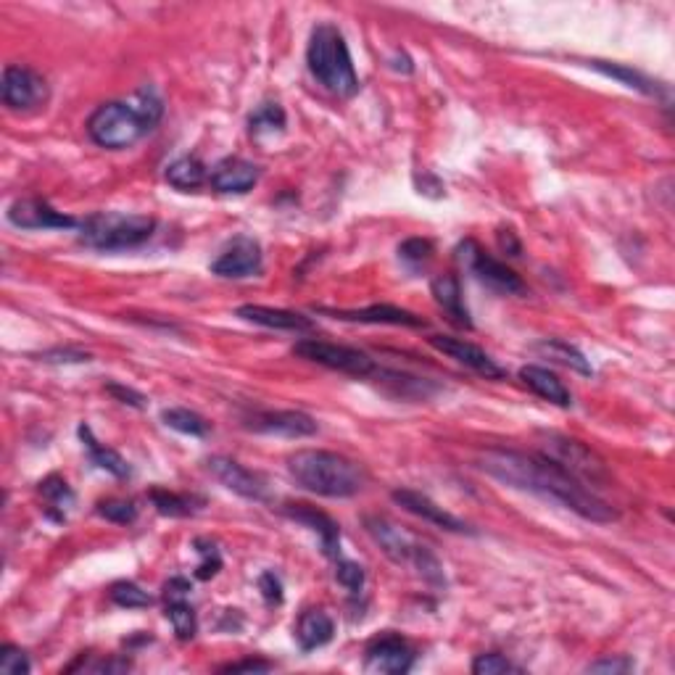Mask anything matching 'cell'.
<instances>
[{
    "mask_svg": "<svg viewBox=\"0 0 675 675\" xmlns=\"http://www.w3.org/2000/svg\"><path fill=\"white\" fill-rule=\"evenodd\" d=\"M430 346L441 354L451 356L454 362L465 364L467 370H472L475 375L486 380H504L507 378V370L499 367V364L491 359L483 349H478L475 343L465 341V338H449V335H433L430 338Z\"/></svg>",
    "mask_w": 675,
    "mask_h": 675,
    "instance_id": "13",
    "label": "cell"
},
{
    "mask_svg": "<svg viewBox=\"0 0 675 675\" xmlns=\"http://www.w3.org/2000/svg\"><path fill=\"white\" fill-rule=\"evenodd\" d=\"M499 243L509 256H520V243H517V238H515V233H512V230H499Z\"/></svg>",
    "mask_w": 675,
    "mask_h": 675,
    "instance_id": "47",
    "label": "cell"
},
{
    "mask_svg": "<svg viewBox=\"0 0 675 675\" xmlns=\"http://www.w3.org/2000/svg\"><path fill=\"white\" fill-rule=\"evenodd\" d=\"M259 588H262V596L267 599V604L283 602V583H280L275 573H264L259 578Z\"/></svg>",
    "mask_w": 675,
    "mask_h": 675,
    "instance_id": "41",
    "label": "cell"
},
{
    "mask_svg": "<svg viewBox=\"0 0 675 675\" xmlns=\"http://www.w3.org/2000/svg\"><path fill=\"white\" fill-rule=\"evenodd\" d=\"M272 670V665L264 660H243V662H230L222 668V673H267Z\"/></svg>",
    "mask_w": 675,
    "mask_h": 675,
    "instance_id": "44",
    "label": "cell"
},
{
    "mask_svg": "<svg viewBox=\"0 0 675 675\" xmlns=\"http://www.w3.org/2000/svg\"><path fill=\"white\" fill-rule=\"evenodd\" d=\"M288 472L298 486L327 499H349L364 488L362 467L335 451H296L293 457H288Z\"/></svg>",
    "mask_w": 675,
    "mask_h": 675,
    "instance_id": "3",
    "label": "cell"
},
{
    "mask_svg": "<svg viewBox=\"0 0 675 675\" xmlns=\"http://www.w3.org/2000/svg\"><path fill=\"white\" fill-rule=\"evenodd\" d=\"M306 64H309L314 80L320 82L327 93L338 95V98H351L359 90V77L354 72L349 45L335 24L314 27L309 48H306Z\"/></svg>",
    "mask_w": 675,
    "mask_h": 675,
    "instance_id": "4",
    "label": "cell"
},
{
    "mask_svg": "<svg viewBox=\"0 0 675 675\" xmlns=\"http://www.w3.org/2000/svg\"><path fill=\"white\" fill-rule=\"evenodd\" d=\"M161 420H164L167 428L177 430V433H185V436L201 438L209 433V422H206L201 414L190 412V409H182V407L164 409V412H161Z\"/></svg>",
    "mask_w": 675,
    "mask_h": 675,
    "instance_id": "28",
    "label": "cell"
},
{
    "mask_svg": "<svg viewBox=\"0 0 675 675\" xmlns=\"http://www.w3.org/2000/svg\"><path fill=\"white\" fill-rule=\"evenodd\" d=\"M393 501L404 507L409 515L420 517L425 523L436 525L441 530H449V533H470L465 520H459L457 515H451L449 509H443L441 504L430 499V496L420 494V491H412V488H396L393 491Z\"/></svg>",
    "mask_w": 675,
    "mask_h": 675,
    "instance_id": "15",
    "label": "cell"
},
{
    "mask_svg": "<svg viewBox=\"0 0 675 675\" xmlns=\"http://www.w3.org/2000/svg\"><path fill=\"white\" fill-rule=\"evenodd\" d=\"M43 362H90V354H82V351H48V354H43Z\"/></svg>",
    "mask_w": 675,
    "mask_h": 675,
    "instance_id": "46",
    "label": "cell"
},
{
    "mask_svg": "<svg viewBox=\"0 0 675 675\" xmlns=\"http://www.w3.org/2000/svg\"><path fill=\"white\" fill-rule=\"evenodd\" d=\"M246 428L256 430V433H269V436L306 438L317 433V422L304 412H256L246 422Z\"/></svg>",
    "mask_w": 675,
    "mask_h": 675,
    "instance_id": "19",
    "label": "cell"
},
{
    "mask_svg": "<svg viewBox=\"0 0 675 675\" xmlns=\"http://www.w3.org/2000/svg\"><path fill=\"white\" fill-rule=\"evenodd\" d=\"M238 317L254 325L272 327V330H291V333H304L312 330V320L298 312H288V309H272V306L246 304L238 309Z\"/></svg>",
    "mask_w": 675,
    "mask_h": 675,
    "instance_id": "21",
    "label": "cell"
},
{
    "mask_svg": "<svg viewBox=\"0 0 675 675\" xmlns=\"http://www.w3.org/2000/svg\"><path fill=\"white\" fill-rule=\"evenodd\" d=\"M156 230V219L146 214L98 211L80 225V240L95 251H124L146 243Z\"/></svg>",
    "mask_w": 675,
    "mask_h": 675,
    "instance_id": "5",
    "label": "cell"
},
{
    "mask_svg": "<svg viewBox=\"0 0 675 675\" xmlns=\"http://www.w3.org/2000/svg\"><path fill=\"white\" fill-rule=\"evenodd\" d=\"M364 528H367V533L372 536V541L383 549L385 557L393 559V562H399V565H412L428 583H436V586H443V583H446V578H443V567L436 559V554L430 552L428 546L417 544L407 530L399 528L396 523H391L388 517L380 515L364 517Z\"/></svg>",
    "mask_w": 675,
    "mask_h": 675,
    "instance_id": "6",
    "label": "cell"
},
{
    "mask_svg": "<svg viewBox=\"0 0 675 675\" xmlns=\"http://www.w3.org/2000/svg\"><path fill=\"white\" fill-rule=\"evenodd\" d=\"M0 95L11 111L40 109L48 101V82L30 66L8 64L0 80Z\"/></svg>",
    "mask_w": 675,
    "mask_h": 675,
    "instance_id": "10",
    "label": "cell"
},
{
    "mask_svg": "<svg viewBox=\"0 0 675 675\" xmlns=\"http://www.w3.org/2000/svg\"><path fill=\"white\" fill-rule=\"evenodd\" d=\"M80 436L82 441H85V446H88L93 462L101 467V470L111 472V475H117V478H127V475H130V465L119 457L117 451L106 449V446H101V443L95 441L93 430H90L88 425H80Z\"/></svg>",
    "mask_w": 675,
    "mask_h": 675,
    "instance_id": "27",
    "label": "cell"
},
{
    "mask_svg": "<svg viewBox=\"0 0 675 675\" xmlns=\"http://www.w3.org/2000/svg\"><path fill=\"white\" fill-rule=\"evenodd\" d=\"M364 654H367V668L375 670V673L401 675L412 670L414 662L412 646L401 639V636H393V633H385L380 639L370 641Z\"/></svg>",
    "mask_w": 675,
    "mask_h": 675,
    "instance_id": "16",
    "label": "cell"
},
{
    "mask_svg": "<svg viewBox=\"0 0 675 675\" xmlns=\"http://www.w3.org/2000/svg\"><path fill=\"white\" fill-rule=\"evenodd\" d=\"M335 578H338V583H341L343 588H349L351 594H359L364 588L362 565H356L351 559H338V565H335Z\"/></svg>",
    "mask_w": 675,
    "mask_h": 675,
    "instance_id": "39",
    "label": "cell"
},
{
    "mask_svg": "<svg viewBox=\"0 0 675 675\" xmlns=\"http://www.w3.org/2000/svg\"><path fill=\"white\" fill-rule=\"evenodd\" d=\"M433 254H436V251H433V243L425 238H409L399 246V259L407 264L412 272H420V269L428 267Z\"/></svg>",
    "mask_w": 675,
    "mask_h": 675,
    "instance_id": "32",
    "label": "cell"
},
{
    "mask_svg": "<svg viewBox=\"0 0 675 675\" xmlns=\"http://www.w3.org/2000/svg\"><path fill=\"white\" fill-rule=\"evenodd\" d=\"M167 182L177 190H196L206 182V167L198 156H180L167 167Z\"/></svg>",
    "mask_w": 675,
    "mask_h": 675,
    "instance_id": "26",
    "label": "cell"
},
{
    "mask_svg": "<svg viewBox=\"0 0 675 675\" xmlns=\"http://www.w3.org/2000/svg\"><path fill=\"white\" fill-rule=\"evenodd\" d=\"M285 515L296 520V523H304L320 536L322 541V552L327 557H338V546H341V530H338V523H335L333 517H327L325 512H317L309 504H288L285 507Z\"/></svg>",
    "mask_w": 675,
    "mask_h": 675,
    "instance_id": "20",
    "label": "cell"
},
{
    "mask_svg": "<svg viewBox=\"0 0 675 675\" xmlns=\"http://www.w3.org/2000/svg\"><path fill=\"white\" fill-rule=\"evenodd\" d=\"M40 494H43V499L48 501L53 509H59L61 520H64L66 509L74 504V491L69 488V483H66L61 475H51V478H45L43 483H40Z\"/></svg>",
    "mask_w": 675,
    "mask_h": 675,
    "instance_id": "31",
    "label": "cell"
},
{
    "mask_svg": "<svg viewBox=\"0 0 675 675\" xmlns=\"http://www.w3.org/2000/svg\"><path fill=\"white\" fill-rule=\"evenodd\" d=\"M262 264H264L262 246H259L254 238H248V235H238V238L214 259L211 272L219 277H233V280H240V277L259 275V272H262Z\"/></svg>",
    "mask_w": 675,
    "mask_h": 675,
    "instance_id": "12",
    "label": "cell"
},
{
    "mask_svg": "<svg viewBox=\"0 0 675 675\" xmlns=\"http://www.w3.org/2000/svg\"><path fill=\"white\" fill-rule=\"evenodd\" d=\"M151 501H153V507L159 509L161 515H167V517H188L196 512L193 499L180 496V494H172V491H161V488H153Z\"/></svg>",
    "mask_w": 675,
    "mask_h": 675,
    "instance_id": "33",
    "label": "cell"
},
{
    "mask_svg": "<svg viewBox=\"0 0 675 675\" xmlns=\"http://www.w3.org/2000/svg\"><path fill=\"white\" fill-rule=\"evenodd\" d=\"M167 620L172 623V628H175L177 639L180 641H190L193 636H196V631H198L196 610L190 607L188 599H169Z\"/></svg>",
    "mask_w": 675,
    "mask_h": 675,
    "instance_id": "30",
    "label": "cell"
},
{
    "mask_svg": "<svg viewBox=\"0 0 675 675\" xmlns=\"http://www.w3.org/2000/svg\"><path fill=\"white\" fill-rule=\"evenodd\" d=\"M211 475L222 483L225 488H230L233 494L243 496V499H254V501H267V483L259 472L248 470L235 459L227 457H211L209 462Z\"/></svg>",
    "mask_w": 675,
    "mask_h": 675,
    "instance_id": "14",
    "label": "cell"
},
{
    "mask_svg": "<svg viewBox=\"0 0 675 675\" xmlns=\"http://www.w3.org/2000/svg\"><path fill=\"white\" fill-rule=\"evenodd\" d=\"M198 546V554L204 557V562L198 565V578L201 581H206V578H214V575L219 573V567H222V557H219L217 546L209 544V541H196Z\"/></svg>",
    "mask_w": 675,
    "mask_h": 675,
    "instance_id": "40",
    "label": "cell"
},
{
    "mask_svg": "<svg viewBox=\"0 0 675 675\" xmlns=\"http://www.w3.org/2000/svg\"><path fill=\"white\" fill-rule=\"evenodd\" d=\"M248 127H251L254 138L277 135V132L285 130V111L280 109V103H262L248 119Z\"/></svg>",
    "mask_w": 675,
    "mask_h": 675,
    "instance_id": "29",
    "label": "cell"
},
{
    "mask_svg": "<svg viewBox=\"0 0 675 675\" xmlns=\"http://www.w3.org/2000/svg\"><path fill=\"white\" fill-rule=\"evenodd\" d=\"M333 633H335V625L327 612L306 610L304 615L298 617L296 639H298V646H301L304 652H314V649L325 646L327 641L333 639Z\"/></svg>",
    "mask_w": 675,
    "mask_h": 675,
    "instance_id": "24",
    "label": "cell"
},
{
    "mask_svg": "<svg viewBox=\"0 0 675 675\" xmlns=\"http://www.w3.org/2000/svg\"><path fill=\"white\" fill-rule=\"evenodd\" d=\"M161 98L153 90H140L130 101H109L98 106L88 119V135L106 151L132 148L161 119Z\"/></svg>",
    "mask_w": 675,
    "mask_h": 675,
    "instance_id": "2",
    "label": "cell"
},
{
    "mask_svg": "<svg viewBox=\"0 0 675 675\" xmlns=\"http://www.w3.org/2000/svg\"><path fill=\"white\" fill-rule=\"evenodd\" d=\"M591 66L607 74V77H615V80L625 82L628 88H636V90H641V93H657V88H652V82L646 80L644 74L633 72V69H625V66H617V64H604V61H594Z\"/></svg>",
    "mask_w": 675,
    "mask_h": 675,
    "instance_id": "35",
    "label": "cell"
},
{
    "mask_svg": "<svg viewBox=\"0 0 675 675\" xmlns=\"http://www.w3.org/2000/svg\"><path fill=\"white\" fill-rule=\"evenodd\" d=\"M8 222L22 230H72L77 219L56 211L43 198H19L8 206Z\"/></svg>",
    "mask_w": 675,
    "mask_h": 675,
    "instance_id": "11",
    "label": "cell"
},
{
    "mask_svg": "<svg viewBox=\"0 0 675 675\" xmlns=\"http://www.w3.org/2000/svg\"><path fill=\"white\" fill-rule=\"evenodd\" d=\"M457 256L459 262L465 264L472 275L478 277L483 285H488V288H494V291L499 293H507V296H520V293H525V283L520 280V275H517L515 269H509L507 264H501L499 259L488 256L475 240L459 243Z\"/></svg>",
    "mask_w": 675,
    "mask_h": 675,
    "instance_id": "9",
    "label": "cell"
},
{
    "mask_svg": "<svg viewBox=\"0 0 675 675\" xmlns=\"http://www.w3.org/2000/svg\"><path fill=\"white\" fill-rule=\"evenodd\" d=\"M293 354L301 356V359H309L314 364H322V367H330V370L343 372V375H354V378H370V375L378 372V364L372 362L364 351L351 349V346H338V343L317 341V338L298 341L293 346Z\"/></svg>",
    "mask_w": 675,
    "mask_h": 675,
    "instance_id": "8",
    "label": "cell"
},
{
    "mask_svg": "<svg viewBox=\"0 0 675 675\" xmlns=\"http://www.w3.org/2000/svg\"><path fill=\"white\" fill-rule=\"evenodd\" d=\"M190 594V583L185 578H172V581L164 586V599H188Z\"/></svg>",
    "mask_w": 675,
    "mask_h": 675,
    "instance_id": "45",
    "label": "cell"
},
{
    "mask_svg": "<svg viewBox=\"0 0 675 675\" xmlns=\"http://www.w3.org/2000/svg\"><path fill=\"white\" fill-rule=\"evenodd\" d=\"M209 182L217 193L240 196V193H248L259 182V167L251 164V161L240 159V156H230V159H222L217 167L211 169Z\"/></svg>",
    "mask_w": 675,
    "mask_h": 675,
    "instance_id": "18",
    "label": "cell"
},
{
    "mask_svg": "<svg viewBox=\"0 0 675 675\" xmlns=\"http://www.w3.org/2000/svg\"><path fill=\"white\" fill-rule=\"evenodd\" d=\"M633 670V660L623 657V660H599L588 665V673H628Z\"/></svg>",
    "mask_w": 675,
    "mask_h": 675,
    "instance_id": "43",
    "label": "cell"
},
{
    "mask_svg": "<svg viewBox=\"0 0 675 675\" xmlns=\"http://www.w3.org/2000/svg\"><path fill=\"white\" fill-rule=\"evenodd\" d=\"M111 602L119 604V607H127V610H140V607H151V594L148 591H143L140 586H135V583H114L109 591Z\"/></svg>",
    "mask_w": 675,
    "mask_h": 675,
    "instance_id": "34",
    "label": "cell"
},
{
    "mask_svg": "<svg viewBox=\"0 0 675 675\" xmlns=\"http://www.w3.org/2000/svg\"><path fill=\"white\" fill-rule=\"evenodd\" d=\"M544 457L554 459L557 465L565 467L570 475H575L586 486H599V483L610 480L604 459L596 457L594 451L583 446L581 441H575V438L549 433L544 441Z\"/></svg>",
    "mask_w": 675,
    "mask_h": 675,
    "instance_id": "7",
    "label": "cell"
},
{
    "mask_svg": "<svg viewBox=\"0 0 675 675\" xmlns=\"http://www.w3.org/2000/svg\"><path fill=\"white\" fill-rule=\"evenodd\" d=\"M472 673L475 675H504V673H520L517 665L507 660V657H501L496 652L480 654L478 660L472 662Z\"/></svg>",
    "mask_w": 675,
    "mask_h": 675,
    "instance_id": "38",
    "label": "cell"
},
{
    "mask_svg": "<svg viewBox=\"0 0 675 675\" xmlns=\"http://www.w3.org/2000/svg\"><path fill=\"white\" fill-rule=\"evenodd\" d=\"M106 388H109V393H114L122 404H130V407H135V409L146 407V396H143V393L132 391V388H124V385H117V383H109Z\"/></svg>",
    "mask_w": 675,
    "mask_h": 675,
    "instance_id": "42",
    "label": "cell"
},
{
    "mask_svg": "<svg viewBox=\"0 0 675 675\" xmlns=\"http://www.w3.org/2000/svg\"><path fill=\"white\" fill-rule=\"evenodd\" d=\"M32 670V662L24 649L14 644H6L0 649V673L3 675H27Z\"/></svg>",
    "mask_w": 675,
    "mask_h": 675,
    "instance_id": "37",
    "label": "cell"
},
{
    "mask_svg": "<svg viewBox=\"0 0 675 675\" xmlns=\"http://www.w3.org/2000/svg\"><path fill=\"white\" fill-rule=\"evenodd\" d=\"M538 354H544L546 359H552V362L562 364V367H570V370L581 372V375H591L594 367L588 362L586 356L581 351L570 346L567 341H559V338H546V341L536 343Z\"/></svg>",
    "mask_w": 675,
    "mask_h": 675,
    "instance_id": "25",
    "label": "cell"
},
{
    "mask_svg": "<svg viewBox=\"0 0 675 675\" xmlns=\"http://www.w3.org/2000/svg\"><path fill=\"white\" fill-rule=\"evenodd\" d=\"M98 515L111 520V523L119 525H130L138 520V507H135V501L127 499H106L98 504Z\"/></svg>",
    "mask_w": 675,
    "mask_h": 675,
    "instance_id": "36",
    "label": "cell"
},
{
    "mask_svg": "<svg viewBox=\"0 0 675 675\" xmlns=\"http://www.w3.org/2000/svg\"><path fill=\"white\" fill-rule=\"evenodd\" d=\"M478 467L488 472L491 478L501 480L512 488L530 491L546 501H554L559 507L570 509L575 515L591 523H612L617 512L604 499L591 491L586 483L570 475L562 465L544 454H525L512 449H488L480 454Z\"/></svg>",
    "mask_w": 675,
    "mask_h": 675,
    "instance_id": "1",
    "label": "cell"
},
{
    "mask_svg": "<svg viewBox=\"0 0 675 675\" xmlns=\"http://www.w3.org/2000/svg\"><path fill=\"white\" fill-rule=\"evenodd\" d=\"M320 314H330L335 320L364 322V325H399V327H425V320L417 314L399 309L391 304H372L367 309H317Z\"/></svg>",
    "mask_w": 675,
    "mask_h": 675,
    "instance_id": "17",
    "label": "cell"
},
{
    "mask_svg": "<svg viewBox=\"0 0 675 675\" xmlns=\"http://www.w3.org/2000/svg\"><path fill=\"white\" fill-rule=\"evenodd\" d=\"M430 293L436 298V304L441 306L443 314L449 317V322H454L457 327H465L470 330L472 320L470 312L465 306V296H462V285L454 275H438L433 283H430Z\"/></svg>",
    "mask_w": 675,
    "mask_h": 675,
    "instance_id": "22",
    "label": "cell"
},
{
    "mask_svg": "<svg viewBox=\"0 0 675 675\" xmlns=\"http://www.w3.org/2000/svg\"><path fill=\"white\" fill-rule=\"evenodd\" d=\"M520 380H523V383L528 385L530 391L536 393V396L549 401V404H557V407H562V409H567L570 404H573V393H570V388H567V385L562 383L554 372L546 370V367L528 364V367L520 370Z\"/></svg>",
    "mask_w": 675,
    "mask_h": 675,
    "instance_id": "23",
    "label": "cell"
}]
</instances>
